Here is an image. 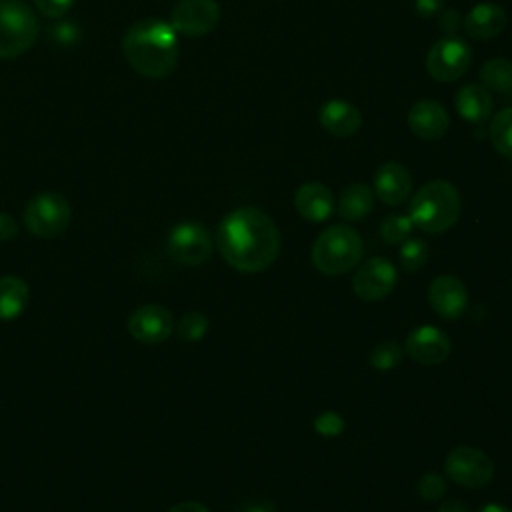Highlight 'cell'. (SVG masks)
Listing matches in <instances>:
<instances>
[{"mask_svg":"<svg viewBox=\"0 0 512 512\" xmlns=\"http://www.w3.org/2000/svg\"><path fill=\"white\" fill-rule=\"evenodd\" d=\"M454 106H456V112L466 122L482 124L492 114L494 102H492V94L482 84H466L458 90L454 98Z\"/></svg>","mask_w":512,"mask_h":512,"instance_id":"ffe728a7","label":"cell"},{"mask_svg":"<svg viewBox=\"0 0 512 512\" xmlns=\"http://www.w3.org/2000/svg\"><path fill=\"white\" fill-rule=\"evenodd\" d=\"M38 12L42 16H48V18H58V16H64L70 6L74 4V0H34Z\"/></svg>","mask_w":512,"mask_h":512,"instance_id":"4dcf8cb0","label":"cell"},{"mask_svg":"<svg viewBox=\"0 0 512 512\" xmlns=\"http://www.w3.org/2000/svg\"><path fill=\"white\" fill-rule=\"evenodd\" d=\"M30 300L28 284L14 274L0 276V320L18 318Z\"/></svg>","mask_w":512,"mask_h":512,"instance_id":"7402d4cb","label":"cell"},{"mask_svg":"<svg viewBox=\"0 0 512 512\" xmlns=\"http://www.w3.org/2000/svg\"><path fill=\"white\" fill-rule=\"evenodd\" d=\"M412 192V176L408 168L396 160L380 164L374 172V194L386 206H400Z\"/></svg>","mask_w":512,"mask_h":512,"instance_id":"2e32d148","label":"cell"},{"mask_svg":"<svg viewBox=\"0 0 512 512\" xmlns=\"http://www.w3.org/2000/svg\"><path fill=\"white\" fill-rule=\"evenodd\" d=\"M462 210L458 188L448 180L426 182L410 200V220L424 232H446L452 228Z\"/></svg>","mask_w":512,"mask_h":512,"instance_id":"3957f363","label":"cell"},{"mask_svg":"<svg viewBox=\"0 0 512 512\" xmlns=\"http://www.w3.org/2000/svg\"><path fill=\"white\" fill-rule=\"evenodd\" d=\"M468 36L474 40H490L506 26V12L494 2H480L470 8L462 22Z\"/></svg>","mask_w":512,"mask_h":512,"instance_id":"d6986e66","label":"cell"},{"mask_svg":"<svg viewBox=\"0 0 512 512\" xmlns=\"http://www.w3.org/2000/svg\"><path fill=\"white\" fill-rule=\"evenodd\" d=\"M206 332H208V318L204 312H198V310L186 312L176 324V336L182 342H198L204 338Z\"/></svg>","mask_w":512,"mask_h":512,"instance_id":"d4e9b609","label":"cell"},{"mask_svg":"<svg viewBox=\"0 0 512 512\" xmlns=\"http://www.w3.org/2000/svg\"><path fill=\"white\" fill-rule=\"evenodd\" d=\"M234 512H276V506L268 500H250L238 504Z\"/></svg>","mask_w":512,"mask_h":512,"instance_id":"e575fe53","label":"cell"},{"mask_svg":"<svg viewBox=\"0 0 512 512\" xmlns=\"http://www.w3.org/2000/svg\"><path fill=\"white\" fill-rule=\"evenodd\" d=\"M294 208L308 222H324L334 210V196L322 182H304L294 194Z\"/></svg>","mask_w":512,"mask_h":512,"instance_id":"ac0fdd59","label":"cell"},{"mask_svg":"<svg viewBox=\"0 0 512 512\" xmlns=\"http://www.w3.org/2000/svg\"><path fill=\"white\" fill-rule=\"evenodd\" d=\"M428 300L438 316L454 320L462 316V312L468 306V290L458 276L442 274L430 282Z\"/></svg>","mask_w":512,"mask_h":512,"instance_id":"9a60e30c","label":"cell"},{"mask_svg":"<svg viewBox=\"0 0 512 512\" xmlns=\"http://www.w3.org/2000/svg\"><path fill=\"white\" fill-rule=\"evenodd\" d=\"M402 354H404V350L396 340H384L372 348L370 364L378 370H390L400 364Z\"/></svg>","mask_w":512,"mask_h":512,"instance_id":"83f0119b","label":"cell"},{"mask_svg":"<svg viewBox=\"0 0 512 512\" xmlns=\"http://www.w3.org/2000/svg\"><path fill=\"white\" fill-rule=\"evenodd\" d=\"M128 332L142 344H162L174 332V318L168 308L160 304H144L136 308L128 322Z\"/></svg>","mask_w":512,"mask_h":512,"instance_id":"7c38bea8","label":"cell"},{"mask_svg":"<svg viewBox=\"0 0 512 512\" xmlns=\"http://www.w3.org/2000/svg\"><path fill=\"white\" fill-rule=\"evenodd\" d=\"M472 64V52L458 36H444L432 44L426 54V70L438 82L462 78Z\"/></svg>","mask_w":512,"mask_h":512,"instance_id":"ba28073f","label":"cell"},{"mask_svg":"<svg viewBox=\"0 0 512 512\" xmlns=\"http://www.w3.org/2000/svg\"><path fill=\"white\" fill-rule=\"evenodd\" d=\"M318 120H320V126L328 134L340 136V138L356 134L360 130V126H362L360 110L354 104H350L346 100H340V98L324 102L320 106Z\"/></svg>","mask_w":512,"mask_h":512,"instance_id":"e0dca14e","label":"cell"},{"mask_svg":"<svg viewBox=\"0 0 512 512\" xmlns=\"http://www.w3.org/2000/svg\"><path fill=\"white\" fill-rule=\"evenodd\" d=\"M436 512H470V510L462 500H448V502L440 504Z\"/></svg>","mask_w":512,"mask_h":512,"instance_id":"8d00e7d4","label":"cell"},{"mask_svg":"<svg viewBox=\"0 0 512 512\" xmlns=\"http://www.w3.org/2000/svg\"><path fill=\"white\" fill-rule=\"evenodd\" d=\"M398 282L396 266L382 256H374L360 264L352 278V290L360 300L376 302L386 298Z\"/></svg>","mask_w":512,"mask_h":512,"instance_id":"30bf717a","label":"cell"},{"mask_svg":"<svg viewBox=\"0 0 512 512\" xmlns=\"http://www.w3.org/2000/svg\"><path fill=\"white\" fill-rule=\"evenodd\" d=\"M404 348L414 362L434 366L450 356V338L440 328L424 324L406 336Z\"/></svg>","mask_w":512,"mask_h":512,"instance_id":"4fadbf2b","label":"cell"},{"mask_svg":"<svg viewBox=\"0 0 512 512\" xmlns=\"http://www.w3.org/2000/svg\"><path fill=\"white\" fill-rule=\"evenodd\" d=\"M488 136L498 154L512 158V108H504L492 116Z\"/></svg>","mask_w":512,"mask_h":512,"instance_id":"cb8c5ba5","label":"cell"},{"mask_svg":"<svg viewBox=\"0 0 512 512\" xmlns=\"http://www.w3.org/2000/svg\"><path fill=\"white\" fill-rule=\"evenodd\" d=\"M344 418L338 414V412H332V410H326L322 414H318L314 418V430L324 436V438H332V436H338L342 430H344Z\"/></svg>","mask_w":512,"mask_h":512,"instance_id":"f546056e","label":"cell"},{"mask_svg":"<svg viewBox=\"0 0 512 512\" xmlns=\"http://www.w3.org/2000/svg\"><path fill=\"white\" fill-rule=\"evenodd\" d=\"M362 252V238L352 226L332 224L316 236L310 258L322 274L340 276L360 262Z\"/></svg>","mask_w":512,"mask_h":512,"instance_id":"277c9868","label":"cell"},{"mask_svg":"<svg viewBox=\"0 0 512 512\" xmlns=\"http://www.w3.org/2000/svg\"><path fill=\"white\" fill-rule=\"evenodd\" d=\"M428 260V246L420 238H406L400 246V264L406 272L420 270Z\"/></svg>","mask_w":512,"mask_h":512,"instance_id":"4316f807","label":"cell"},{"mask_svg":"<svg viewBox=\"0 0 512 512\" xmlns=\"http://www.w3.org/2000/svg\"><path fill=\"white\" fill-rule=\"evenodd\" d=\"M38 20L22 0H0V58L24 54L36 40Z\"/></svg>","mask_w":512,"mask_h":512,"instance_id":"5b68a950","label":"cell"},{"mask_svg":"<svg viewBox=\"0 0 512 512\" xmlns=\"http://www.w3.org/2000/svg\"><path fill=\"white\" fill-rule=\"evenodd\" d=\"M220 22V6L216 0H178L170 14V24L184 36H206Z\"/></svg>","mask_w":512,"mask_h":512,"instance_id":"8fae6325","label":"cell"},{"mask_svg":"<svg viewBox=\"0 0 512 512\" xmlns=\"http://www.w3.org/2000/svg\"><path fill=\"white\" fill-rule=\"evenodd\" d=\"M412 228L414 224L408 214H392L382 220L380 234L388 244H402L406 238H410Z\"/></svg>","mask_w":512,"mask_h":512,"instance_id":"484cf974","label":"cell"},{"mask_svg":"<svg viewBox=\"0 0 512 512\" xmlns=\"http://www.w3.org/2000/svg\"><path fill=\"white\" fill-rule=\"evenodd\" d=\"M416 490H418V496H420L422 500L436 502V500H440V498L444 496V492H446V480H444V476H442L440 472H434V470H432V472H426L424 476H420Z\"/></svg>","mask_w":512,"mask_h":512,"instance_id":"f1b7e54d","label":"cell"},{"mask_svg":"<svg viewBox=\"0 0 512 512\" xmlns=\"http://www.w3.org/2000/svg\"><path fill=\"white\" fill-rule=\"evenodd\" d=\"M122 52L140 76L152 80L166 78L178 64V32L170 22L152 16L142 18L126 30Z\"/></svg>","mask_w":512,"mask_h":512,"instance_id":"7a4b0ae2","label":"cell"},{"mask_svg":"<svg viewBox=\"0 0 512 512\" xmlns=\"http://www.w3.org/2000/svg\"><path fill=\"white\" fill-rule=\"evenodd\" d=\"M444 472L464 488H482L494 476V462L476 446H456L444 460Z\"/></svg>","mask_w":512,"mask_h":512,"instance_id":"52a82bcc","label":"cell"},{"mask_svg":"<svg viewBox=\"0 0 512 512\" xmlns=\"http://www.w3.org/2000/svg\"><path fill=\"white\" fill-rule=\"evenodd\" d=\"M480 84L488 92H498V94H506V98H512V60H506V58L486 60L480 68Z\"/></svg>","mask_w":512,"mask_h":512,"instance_id":"603a6c76","label":"cell"},{"mask_svg":"<svg viewBox=\"0 0 512 512\" xmlns=\"http://www.w3.org/2000/svg\"><path fill=\"white\" fill-rule=\"evenodd\" d=\"M166 250L176 262L198 266L212 254V236L200 222H180L170 230Z\"/></svg>","mask_w":512,"mask_h":512,"instance_id":"9c48e42d","label":"cell"},{"mask_svg":"<svg viewBox=\"0 0 512 512\" xmlns=\"http://www.w3.org/2000/svg\"><path fill=\"white\" fill-rule=\"evenodd\" d=\"M374 206V190L364 182H354L342 190L338 198V216L346 222L366 218Z\"/></svg>","mask_w":512,"mask_h":512,"instance_id":"44dd1931","label":"cell"},{"mask_svg":"<svg viewBox=\"0 0 512 512\" xmlns=\"http://www.w3.org/2000/svg\"><path fill=\"white\" fill-rule=\"evenodd\" d=\"M414 10L420 18H434L444 10V0H414Z\"/></svg>","mask_w":512,"mask_h":512,"instance_id":"1f68e13d","label":"cell"},{"mask_svg":"<svg viewBox=\"0 0 512 512\" xmlns=\"http://www.w3.org/2000/svg\"><path fill=\"white\" fill-rule=\"evenodd\" d=\"M70 204L58 192H40L24 208V224L38 238H56L70 224Z\"/></svg>","mask_w":512,"mask_h":512,"instance_id":"8992f818","label":"cell"},{"mask_svg":"<svg viewBox=\"0 0 512 512\" xmlns=\"http://www.w3.org/2000/svg\"><path fill=\"white\" fill-rule=\"evenodd\" d=\"M216 244L228 266L240 272L266 270L280 252V230L274 220L254 206L228 212L218 224Z\"/></svg>","mask_w":512,"mask_h":512,"instance_id":"6da1fadb","label":"cell"},{"mask_svg":"<svg viewBox=\"0 0 512 512\" xmlns=\"http://www.w3.org/2000/svg\"><path fill=\"white\" fill-rule=\"evenodd\" d=\"M460 14L456 10H442L440 12V28L446 32V36H454V32L460 26Z\"/></svg>","mask_w":512,"mask_h":512,"instance_id":"836d02e7","label":"cell"},{"mask_svg":"<svg viewBox=\"0 0 512 512\" xmlns=\"http://www.w3.org/2000/svg\"><path fill=\"white\" fill-rule=\"evenodd\" d=\"M168 512H210L202 502L196 500H186V502H178L174 504Z\"/></svg>","mask_w":512,"mask_h":512,"instance_id":"d590c367","label":"cell"},{"mask_svg":"<svg viewBox=\"0 0 512 512\" xmlns=\"http://www.w3.org/2000/svg\"><path fill=\"white\" fill-rule=\"evenodd\" d=\"M406 122H408V130L426 142L440 140L450 128V116L446 108L440 102L430 98H424L412 104L408 110Z\"/></svg>","mask_w":512,"mask_h":512,"instance_id":"5bb4252c","label":"cell"},{"mask_svg":"<svg viewBox=\"0 0 512 512\" xmlns=\"http://www.w3.org/2000/svg\"><path fill=\"white\" fill-rule=\"evenodd\" d=\"M478 512H512V508H508L504 504H498V502H488Z\"/></svg>","mask_w":512,"mask_h":512,"instance_id":"74e56055","label":"cell"},{"mask_svg":"<svg viewBox=\"0 0 512 512\" xmlns=\"http://www.w3.org/2000/svg\"><path fill=\"white\" fill-rule=\"evenodd\" d=\"M18 234V224L8 212H0V242H8Z\"/></svg>","mask_w":512,"mask_h":512,"instance_id":"d6a6232c","label":"cell"}]
</instances>
